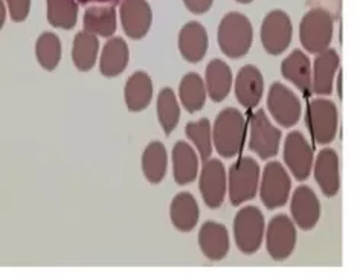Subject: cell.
<instances>
[{
  "label": "cell",
  "instance_id": "74e56055",
  "mask_svg": "<svg viewBox=\"0 0 360 273\" xmlns=\"http://www.w3.org/2000/svg\"><path fill=\"white\" fill-rule=\"evenodd\" d=\"M79 4H112L116 2V0H78Z\"/></svg>",
  "mask_w": 360,
  "mask_h": 273
},
{
  "label": "cell",
  "instance_id": "3957f363",
  "mask_svg": "<svg viewBox=\"0 0 360 273\" xmlns=\"http://www.w3.org/2000/svg\"><path fill=\"white\" fill-rule=\"evenodd\" d=\"M335 34V19L323 8H313L302 17L300 25V40L309 53L322 52L330 48Z\"/></svg>",
  "mask_w": 360,
  "mask_h": 273
},
{
  "label": "cell",
  "instance_id": "8fae6325",
  "mask_svg": "<svg viewBox=\"0 0 360 273\" xmlns=\"http://www.w3.org/2000/svg\"><path fill=\"white\" fill-rule=\"evenodd\" d=\"M267 108L274 120L284 129H290V127L298 124L302 113L300 98L296 96L292 89L284 86L280 81H276L269 89Z\"/></svg>",
  "mask_w": 360,
  "mask_h": 273
},
{
  "label": "cell",
  "instance_id": "5b68a950",
  "mask_svg": "<svg viewBox=\"0 0 360 273\" xmlns=\"http://www.w3.org/2000/svg\"><path fill=\"white\" fill-rule=\"evenodd\" d=\"M259 186V165L254 158H240L228 172V196L232 206L255 198Z\"/></svg>",
  "mask_w": 360,
  "mask_h": 273
},
{
  "label": "cell",
  "instance_id": "83f0119b",
  "mask_svg": "<svg viewBox=\"0 0 360 273\" xmlns=\"http://www.w3.org/2000/svg\"><path fill=\"white\" fill-rule=\"evenodd\" d=\"M168 168V153L159 141L150 142L142 153V172L151 185H159L165 179Z\"/></svg>",
  "mask_w": 360,
  "mask_h": 273
},
{
  "label": "cell",
  "instance_id": "44dd1931",
  "mask_svg": "<svg viewBox=\"0 0 360 273\" xmlns=\"http://www.w3.org/2000/svg\"><path fill=\"white\" fill-rule=\"evenodd\" d=\"M233 75L228 63L214 58L208 63L205 72V86L208 96L214 103H221L231 94Z\"/></svg>",
  "mask_w": 360,
  "mask_h": 273
},
{
  "label": "cell",
  "instance_id": "9a60e30c",
  "mask_svg": "<svg viewBox=\"0 0 360 273\" xmlns=\"http://www.w3.org/2000/svg\"><path fill=\"white\" fill-rule=\"evenodd\" d=\"M340 57L336 49L327 48L316 53L311 66V94L328 96L333 94L335 80L339 72Z\"/></svg>",
  "mask_w": 360,
  "mask_h": 273
},
{
  "label": "cell",
  "instance_id": "f1b7e54d",
  "mask_svg": "<svg viewBox=\"0 0 360 273\" xmlns=\"http://www.w3.org/2000/svg\"><path fill=\"white\" fill-rule=\"evenodd\" d=\"M179 98L188 113L200 112L208 98L203 78L195 72L186 74L179 84Z\"/></svg>",
  "mask_w": 360,
  "mask_h": 273
},
{
  "label": "cell",
  "instance_id": "8d00e7d4",
  "mask_svg": "<svg viewBox=\"0 0 360 273\" xmlns=\"http://www.w3.org/2000/svg\"><path fill=\"white\" fill-rule=\"evenodd\" d=\"M6 14H8V11H6L5 2H4V0H0V30L4 28L5 20H6Z\"/></svg>",
  "mask_w": 360,
  "mask_h": 273
},
{
  "label": "cell",
  "instance_id": "484cf974",
  "mask_svg": "<svg viewBox=\"0 0 360 273\" xmlns=\"http://www.w3.org/2000/svg\"><path fill=\"white\" fill-rule=\"evenodd\" d=\"M281 75L302 94H311V63L307 53L296 49L281 63Z\"/></svg>",
  "mask_w": 360,
  "mask_h": 273
},
{
  "label": "cell",
  "instance_id": "9c48e42d",
  "mask_svg": "<svg viewBox=\"0 0 360 273\" xmlns=\"http://www.w3.org/2000/svg\"><path fill=\"white\" fill-rule=\"evenodd\" d=\"M283 134L281 130L272 124L264 110H257L250 118L249 150L259 159L267 160L275 158L280 150Z\"/></svg>",
  "mask_w": 360,
  "mask_h": 273
},
{
  "label": "cell",
  "instance_id": "e575fe53",
  "mask_svg": "<svg viewBox=\"0 0 360 273\" xmlns=\"http://www.w3.org/2000/svg\"><path fill=\"white\" fill-rule=\"evenodd\" d=\"M6 11L13 22H25L31 13V0H5Z\"/></svg>",
  "mask_w": 360,
  "mask_h": 273
},
{
  "label": "cell",
  "instance_id": "6da1fadb",
  "mask_svg": "<svg viewBox=\"0 0 360 273\" xmlns=\"http://www.w3.org/2000/svg\"><path fill=\"white\" fill-rule=\"evenodd\" d=\"M212 145L219 156L232 159L238 156L246 139V120L240 110L228 107L221 110L212 127Z\"/></svg>",
  "mask_w": 360,
  "mask_h": 273
},
{
  "label": "cell",
  "instance_id": "2e32d148",
  "mask_svg": "<svg viewBox=\"0 0 360 273\" xmlns=\"http://www.w3.org/2000/svg\"><path fill=\"white\" fill-rule=\"evenodd\" d=\"M290 212L293 223L302 231H311L318 224L322 212L321 202L310 186L301 185L295 189L292 194Z\"/></svg>",
  "mask_w": 360,
  "mask_h": 273
},
{
  "label": "cell",
  "instance_id": "8992f818",
  "mask_svg": "<svg viewBox=\"0 0 360 273\" xmlns=\"http://www.w3.org/2000/svg\"><path fill=\"white\" fill-rule=\"evenodd\" d=\"M264 215L257 206L241 208L233 220V239L241 253L254 255L264 240Z\"/></svg>",
  "mask_w": 360,
  "mask_h": 273
},
{
  "label": "cell",
  "instance_id": "ac0fdd59",
  "mask_svg": "<svg viewBox=\"0 0 360 273\" xmlns=\"http://www.w3.org/2000/svg\"><path fill=\"white\" fill-rule=\"evenodd\" d=\"M210 48L208 31L199 22H188L179 32L180 56L188 63H200Z\"/></svg>",
  "mask_w": 360,
  "mask_h": 273
},
{
  "label": "cell",
  "instance_id": "277c9868",
  "mask_svg": "<svg viewBox=\"0 0 360 273\" xmlns=\"http://www.w3.org/2000/svg\"><path fill=\"white\" fill-rule=\"evenodd\" d=\"M305 125L314 142L328 145L336 139L339 113L336 104L328 98H313L305 113Z\"/></svg>",
  "mask_w": 360,
  "mask_h": 273
},
{
  "label": "cell",
  "instance_id": "7a4b0ae2",
  "mask_svg": "<svg viewBox=\"0 0 360 273\" xmlns=\"http://www.w3.org/2000/svg\"><path fill=\"white\" fill-rule=\"evenodd\" d=\"M217 42L220 51L229 58H241L249 53L254 42V26L248 15L228 13L219 25Z\"/></svg>",
  "mask_w": 360,
  "mask_h": 273
},
{
  "label": "cell",
  "instance_id": "e0dca14e",
  "mask_svg": "<svg viewBox=\"0 0 360 273\" xmlns=\"http://www.w3.org/2000/svg\"><path fill=\"white\" fill-rule=\"evenodd\" d=\"M314 180L326 197H336L340 189L339 156L333 148H322L313 160Z\"/></svg>",
  "mask_w": 360,
  "mask_h": 273
},
{
  "label": "cell",
  "instance_id": "cb8c5ba5",
  "mask_svg": "<svg viewBox=\"0 0 360 273\" xmlns=\"http://www.w3.org/2000/svg\"><path fill=\"white\" fill-rule=\"evenodd\" d=\"M84 31L96 35V37L109 39L118 28V17L112 5H94L89 6L83 15Z\"/></svg>",
  "mask_w": 360,
  "mask_h": 273
},
{
  "label": "cell",
  "instance_id": "5bb4252c",
  "mask_svg": "<svg viewBox=\"0 0 360 273\" xmlns=\"http://www.w3.org/2000/svg\"><path fill=\"white\" fill-rule=\"evenodd\" d=\"M120 20L122 31L129 39L141 40L151 30V6L147 0H121Z\"/></svg>",
  "mask_w": 360,
  "mask_h": 273
},
{
  "label": "cell",
  "instance_id": "ba28073f",
  "mask_svg": "<svg viewBox=\"0 0 360 273\" xmlns=\"http://www.w3.org/2000/svg\"><path fill=\"white\" fill-rule=\"evenodd\" d=\"M258 188L261 202L272 211L287 203L292 191V179L280 162H269L263 170Z\"/></svg>",
  "mask_w": 360,
  "mask_h": 273
},
{
  "label": "cell",
  "instance_id": "30bf717a",
  "mask_svg": "<svg viewBox=\"0 0 360 273\" xmlns=\"http://www.w3.org/2000/svg\"><path fill=\"white\" fill-rule=\"evenodd\" d=\"M264 235L267 253L275 261L287 260L296 249V241H298L296 226L292 218L284 214H278L270 220Z\"/></svg>",
  "mask_w": 360,
  "mask_h": 273
},
{
  "label": "cell",
  "instance_id": "d590c367",
  "mask_svg": "<svg viewBox=\"0 0 360 273\" xmlns=\"http://www.w3.org/2000/svg\"><path fill=\"white\" fill-rule=\"evenodd\" d=\"M182 2L186 10L195 15H202L205 13H208L214 5V0H182Z\"/></svg>",
  "mask_w": 360,
  "mask_h": 273
},
{
  "label": "cell",
  "instance_id": "ffe728a7",
  "mask_svg": "<svg viewBox=\"0 0 360 273\" xmlns=\"http://www.w3.org/2000/svg\"><path fill=\"white\" fill-rule=\"evenodd\" d=\"M229 234L226 226L217 222H206L199 232V248L206 258L221 261L229 252Z\"/></svg>",
  "mask_w": 360,
  "mask_h": 273
},
{
  "label": "cell",
  "instance_id": "d4e9b609",
  "mask_svg": "<svg viewBox=\"0 0 360 273\" xmlns=\"http://www.w3.org/2000/svg\"><path fill=\"white\" fill-rule=\"evenodd\" d=\"M124 98L130 112L138 113L146 110L153 99V81L147 72L138 70L130 75L124 89Z\"/></svg>",
  "mask_w": 360,
  "mask_h": 273
},
{
  "label": "cell",
  "instance_id": "4fadbf2b",
  "mask_svg": "<svg viewBox=\"0 0 360 273\" xmlns=\"http://www.w3.org/2000/svg\"><path fill=\"white\" fill-rule=\"evenodd\" d=\"M284 162L293 177L300 182L307 180L313 168V148L301 132H290L284 139Z\"/></svg>",
  "mask_w": 360,
  "mask_h": 273
},
{
  "label": "cell",
  "instance_id": "f546056e",
  "mask_svg": "<svg viewBox=\"0 0 360 273\" xmlns=\"http://www.w3.org/2000/svg\"><path fill=\"white\" fill-rule=\"evenodd\" d=\"M98 52H100V40L96 35L87 31H79L74 43H72V61L78 70L87 72L94 69L98 60Z\"/></svg>",
  "mask_w": 360,
  "mask_h": 273
},
{
  "label": "cell",
  "instance_id": "7402d4cb",
  "mask_svg": "<svg viewBox=\"0 0 360 273\" xmlns=\"http://www.w3.org/2000/svg\"><path fill=\"white\" fill-rule=\"evenodd\" d=\"M173 176L180 186L190 185L199 176V154L185 141H177L173 148Z\"/></svg>",
  "mask_w": 360,
  "mask_h": 273
},
{
  "label": "cell",
  "instance_id": "f35d334b",
  "mask_svg": "<svg viewBox=\"0 0 360 273\" xmlns=\"http://www.w3.org/2000/svg\"><path fill=\"white\" fill-rule=\"evenodd\" d=\"M236 2L243 4V5H248V4H252V2H254V0H236Z\"/></svg>",
  "mask_w": 360,
  "mask_h": 273
},
{
  "label": "cell",
  "instance_id": "7c38bea8",
  "mask_svg": "<svg viewBox=\"0 0 360 273\" xmlns=\"http://www.w3.org/2000/svg\"><path fill=\"white\" fill-rule=\"evenodd\" d=\"M199 188L203 202L211 209H219L228 194L226 168L220 159H208L203 162L199 177Z\"/></svg>",
  "mask_w": 360,
  "mask_h": 273
},
{
  "label": "cell",
  "instance_id": "4316f807",
  "mask_svg": "<svg viewBox=\"0 0 360 273\" xmlns=\"http://www.w3.org/2000/svg\"><path fill=\"white\" fill-rule=\"evenodd\" d=\"M130 51L129 44L121 37H113L104 44L100 60V70L107 78L121 75L129 66Z\"/></svg>",
  "mask_w": 360,
  "mask_h": 273
},
{
  "label": "cell",
  "instance_id": "603a6c76",
  "mask_svg": "<svg viewBox=\"0 0 360 273\" xmlns=\"http://www.w3.org/2000/svg\"><path fill=\"white\" fill-rule=\"evenodd\" d=\"M200 209L195 197L191 193H179L169 205V218L173 224L180 232H191L199 223Z\"/></svg>",
  "mask_w": 360,
  "mask_h": 273
},
{
  "label": "cell",
  "instance_id": "4dcf8cb0",
  "mask_svg": "<svg viewBox=\"0 0 360 273\" xmlns=\"http://www.w3.org/2000/svg\"><path fill=\"white\" fill-rule=\"evenodd\" d=\"M156 110L162 130L165 132L167 136L173 133L180 121V106L173 89L165 87L160 90L158 95Z\"/></svg>",
  "mask_w": 360,
  "mask_h": 273
},
{
  "label": "cell",
  "instance_id": "d6986e66",
  "mask_svg": "<svg viewBox=\"0 0 360 273\" xmlns=\"http://www.w3.org/2000/svg\"><path fill=\"white\" fill-rule=\"evenodd\" d=\"M264 94V77L261 70L254 66H243L236 77L237 101L245 108H255Z\"/></svg>",
  "mask_w": 360,
  "mask_h": 273
},
{
  "label": "cell",
  "instance_id": "836d02e7",
  "mask_svg": "<svg viewBox=\"0 0 360 273\" xmlns=\"http://www.w3.org/2000/svg\"><path fill=\"white\" fill-rule=\"evenodd\" d=\"M185 134L194 144L195 151L199 153V158L203 162L208 160L212 154V134L210 120L202 118L199 121L186 124Z\"/></svg>",
  "mask_w": 360,
  "mask_h": 273
},
{
  "label": "cell",
  "instance_id": "1f68e13d",
  "mask_svg": "<svg viewBox=\"0 0 360 273\" xmlns=\"http://www.w3.org/2000/svg\"><path fill=\"white\" fill-rule=\"evenodd\" d=\"M48 22L58 30H74L78 20L77 0H46Z\"/></svg>",
  "mask_w": 360,
  "mask_h": 273
},
{
  "label": "cell",
  "instance_id": "d6a6232c",
  "mask_svg": "<svg viewBox=\"0 0 360 273\" xmlns=\"http://www.w3.org/2000/svg\"><path fill=\"white\" fill-rule=\"evenodd\" d=\"M35 56L39 65L49 72L56 70L61 60V42L57 34L43 32L35 43Z\"/></svg>",
  "mask_w": 360,
  "mask_h": 273
},
{
  "label": "cell",
  "instance_id": "52a82bcc",
  "mask_svg": "<svg viewBox=\"0 0 360 273\" xmlns=\"http://www.w3.org/2000/svg\"><path fill=\"white\" fill-rule=\"evenodd\" d=\"M261 44L270 56H281L290 46L293 39V25L289 14L274 10L266 14L259 30Z\"/></svg>",
  "mask_w": 360,
  "mask_h": 273
}]
</instances>
